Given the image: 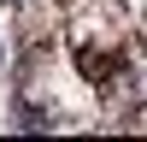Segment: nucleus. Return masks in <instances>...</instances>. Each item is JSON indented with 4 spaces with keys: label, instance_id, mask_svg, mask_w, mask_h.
Returning a JSON list of instances; mask_svg holds the SVG:
<instances>
[{
    "label": "nucleus",
    "instance_id": "nucleus-1",
    "mask_svg": "<svg viewBox=\"0 0 147 142\" xmlns=\"http://www.w3.org/2000/svg\"><path fill=\"white\" fill-rule=\"evenodd\" d=\"M6 6H18V0H6Z\"/></svg>",
    "mask_w": 147,
    "mask_h": 142
}]
</instances>
